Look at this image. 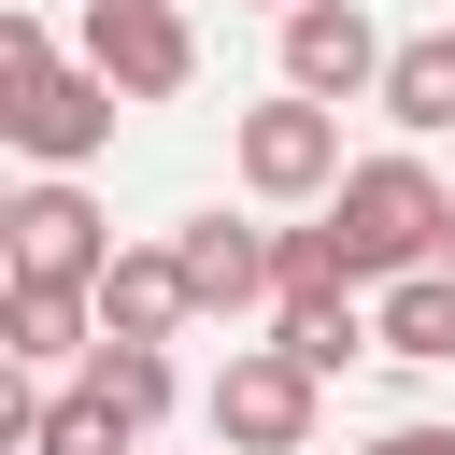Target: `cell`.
<instances>
[{"mask_svg": "<svg viewBox=\"0 0 455 455\" xmlns=\"http://www.w3.org/2000/svg\"><path fill=\"white\" fill-rule=\"evenodd\" d=\"M441 228H455V199H441L427 156H355L341 199H327V242H341L355 284H412V270H441Z\"/></svg>", "mask_w": 455, "mask_h": 455, "instance_id": "cell-1", "label": "cell"}, {"mask_svg": "<svg viewBox=\"0 0 455 455\" xmlns=\"http://www.w3.org/2000/svg\"><path fill=\"white\" fill-rule=\"evenodd\" d=\"M114 85L85 71V57H0V142L14 156H43V171H85L100 142H114Z\"/></svg>", "mask_w": 455, "mask_h": 455, "instance_id": "cell-2", "label": "cell"}, {"mask_svg": "<svg viewBox=\"0 0 455 455\" xmlns=\"http://www.w3.org/2000/svg\"><path fill=\"white\" fill-rule=\"evenodd\" d=\"M313 398H327V384H313L284 341H256V355L213 370L199 427H213V455H313Z\"/></svg>", "mask_w": 455, "mask_h": 455, "instance_id": "cell-3", "label": "cell"}, {"mask_svg": "<svg viewBox=\"0 0 455 455\" xmlns=\"http://www.w3.org/2000/svg\"><path fill=\"white\" fill-rule=\"evenodd\" d=\"M228 156H242V185H256V199H341V171H355V156H341V114H327V100H299V85H270V100L242 114V142H228Z\"/></svg>", "mask_w": 455, "mask_h": 455, "instance_id": "cell-4", "label": "cell"}, {"mask_svg": "<svg viewBox=\"0 0 455 455\" xmlns=\"http://www.w3.org/2000/svg\"><path fill=\"white\" fill-rule=\"evenodd\" d=\"M85 71L114 100H185L199 85V28L171 0H85Z\"/></svg>", "mask_w": 455, "mask_h": 455, "instance_id": "cell-5", "label": "cell"}, {"mask_svg": "<svg viewBox=\"0 0 455 455\" xmlns=\"http://www.w3.org/2000/svg\"><path fill=\"white\" fill-rule=\"evenodd\" d=\"M0 242H14V284H100V270H114V228H100V199H85L71 171H43V185L0 213Z\"/></svg>", "mask_w": 455, "mask_h": 455, "instance_id": "cell-6", "label": "cell"}, {"mask_svg": "<svg viewBox=\"0 0 455 455\" xmlns=\"http://www.w3.org/2000/svg\"><path fill=\"white\" fill-rule=\"evenodd\" d=\"M384 57H398V43H384L355 0H299V14H284V85L327 100V114H341V100H384Z\"/></svg>", "mask_w": 455, "mask_h": 455, "instance_id": "cell-7", "label": "cell"}, {"mask_svg": "<svg viewBox=\"0 0 455 455\" xmlns=\"http://www.w3.org/2000/svg\"><path fill=\"white\" fill-rule=\"evenodd\" d=\"M171 256H185L199 313H256V299H284V270H270V228H242V213H185V228H171Z\"/></svg>", "mask_w": 455, "mask_h": 455, "instance_id": "cell-8", "label": "cell"}, {"mask_svg": "<svg viewBox=\"0 0 455 455\" xmlns=\"http://www.w3.org/2000/svg\"><path fill=\"white\" fill-rule=\"evenodd\" d=\"M185 313H199L185 256H171V242H114V270H100V341H171Z\"/></svg>", "mask_w": 455, "mask_h": 455, "instance_id": "cell-9", "label": "cell"}, {"mask_svg": "<svg viewBox=\"0 0 455 455\" xmlns=\"http://www.w3.org/2000/svg\"><path fill=\"white\" fill-rule=\"evenodd\" d=\"M0 355H14V370L100 355V284H14V299H0Z\"/></svg>", "mask_w": 455, "mask_h": 455, "instance_id": "cell-10", "label": "cell"}, {"mask_svg": "<svg viewBox=\"0 0 455 455\" xmlns=\"http://www.w3.org/2000/svg\"><path fill=\"white\" fill-rule=\"evenodd\" d=\"M270 341H284L313 384H327V370H355V355H384V327L355 313V284H327V299H284V327H270Z\"/></svg>", "mask_w": 455, "mask_h": 455, "instance_id": "cell-11", "label": "cell"}, {"mask_svg": "<svg viewBox=\"0 0 455 455\" xmlns=\"http://www.w3.org/2000/svg\"><path fill=\"white\" fill-rule=\"evenodd\" d=\"M370 327H384V355H398V370H441V355H455V270L384 284V299H370Z\"/></svg>", "mask_w": 455, "mask_h": 455, "instance_id": "cell-12", "label": "cell"}, {"mask_svg": "<svg viewBox=\"0 0 455 455\" xmlns=\"http://www.w3.org/2000/svg\"><path fill=\"white\" fill-rule=\"evenodd\" d=\"M85 384L128 412V441H156V427H171V398H185V384H171V341H100V355H85Z\"/></svg>", "mask_w": 455, "mask_h": 455, "instance_id": "cell-13", "label": "cell"}, {"mask_svg": "<svg viewBox=\"0 0 455 455\" xmlns=\"http://www.w3.org/2000/svg\"><path fill=\"white\" fill-rule=\"evenodd\" d=\"M384 114L427 142V128H455V28H412L398 57H384Z\"/></svg>", "mask_w": 455, "mask_h": 455, "instance_id": "cell-14", "label": "cell"}, {"mask_svg": "<svg viewBox=\"0 0 455 455\" xmlns=\"http://www.w3.org/2000/svg\"><path fill=\"white\" fill-rule=\"evenodd\" d=\"M28 455H142V441H128V412H114L100 384H57L43 427H28Z\"/></svg>", "mask_w": 455, "mask_h": 455, "instance_id": "cell-15", "label": "cell"}, {"mask_svg": "<svg viewBox=\"0 0 455 455\" xmlns=\"http://www.w3.org/2000/svg\"><path fill=\"white\" fill-rule=\"evenodd\" d=\"M355 455H455V427H384V441H355Z\"/></svg>", "mask_w": 455, "mask_h": 455, "instance_id": "cell-16", "label": "cell"}, {"mask_svg": "<svg viewBox=\"0 0 455 455\" xmlns=\"http://www.w3.org/2000/svg\"><path fill=\"white\" fill-rule=\"evenodd\" d=\"M441 270H455V228H441Z\"/></svg>", "mask_w": 455, "mask_h": 455, "instance_id": "cell-17", "label": "cell"}, {"mask_svg": "<svg viewBox=\"0 0 455 455\" xmlns=\"http://www.w3.org/2000/svg\"><path fill=\"white\" fill-rule=\"evenodd\" d=\"M270 14H299V0H270Z\"/></svg>", "mask_w": 455, "mask_h": 455, "instance_id": "cell-18", "label": "cell"}]
</instances>
